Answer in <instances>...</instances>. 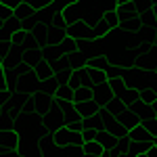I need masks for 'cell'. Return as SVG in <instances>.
I'll use <instances>...</instances> for the list:
<instances>
[{
    "instance_id": "obj_51",
    "label": "cell",
    "mask_w": 157,
    "mask_h": 157,
    "mask_svg": "<svg viewBox=\"0 0 157 157\" xmlns=\"http://www.w3.org/2000/svg\"><path fill=\"white\" fill-rule=\"evenodd\" d=\"M0 27H2V21H0Z\"/></svg>"
},
{
    "instance_id": "obj_47",
    "label": "cell",
    "mask_w": 157,
    "mask_h": 157,
    "mask_svg": "<svg viewBox=\"0 0 157 157\" xmlns=\"http://www.w3.org/2000/svg\"><path fill=\"white\" fill-rule=\"evenodd\" d=\"M128 2H132V0H115V4H128Z\"/></svg>"
},
{
    "instance_id": "obj_46",
    "label": "cell",
    "mask_w": 157,
    "mask_h": 157,
    "mask_svg": "<svg viewBox=\"0 0 157 157\" xmlns=\"http://www.w3.org/2000/svg\"><path fill=\"white\" fill-rule=\"evenodd\" d=\"M145 157H157V147H151V149L145 153Z\"/></svg>"
},
{
    "instance_id": "obj_27",
    "label": "cell",
    "mask_w": 157,
    "mask_h": 157,
    "mask_svg": "<svg viewBox=\"0 0 157 157\" xmlns=\"http://www.w3.org/2000/svg\"><path fill=\"white\" fill-rule=\"evenodd\" d=\"M55 97L57 98H65V101H71L73 103V88L67 84H59V88L55 90Z\"/></svg>"
},
{
    "instance_id": "obj_17",
    "label": "cell",
    "mask_w": 157,
    "mask_h": 157,
    "mask_svg": "<svg viewBox=\"0 0 157 157\" xmlns=\"http://www.w3.org/2000/svg\"><path fill=\"white\" fill-rule=\"evenodd\" d=\"M130 111H132L134 115H138V120L143 121L145 117H149V115H155L153 111H151V105H145V103H140V101H136L134 105H130Z\"/></svg>"
},
{
    "instance_id": "obj_14",
    "label": "cell",
    "mask_w": 157,
    "mask_h": 157,
    "mask_svg": "<svg viewBox=\"0 0 157 157\" xmlns=\"http://www.w3.org/2000/svg\"><path fill=\"white\" fill-rule=\"evenodd\" d=\"M94 140H97V143L103 147L105 151H107V149H113V147H115V143H117V138H115L113 134L105 132V130H101V132L94 134Z\"/></svg>"
},
{
    "instance_id": "obj_21",
    "label": "cell",
    "mask_w": 157,
    "mask_h": 157,
    "mask_svg": "<svg viewBox=\"0 0 157 157\" xmlns=\"http://www.w3.org/2000/svg\"><path fill=\"white\" fill-rule=\"evenodd\" d=\"M105 109H107V111L111 113V115H113V117H117L121 111H126L128 107L124 105V101H121L120 97H113V98H111V101L107 103V105H105Z\"/></svg>"
},
{
    "instance_id": "obj_4",
    "label": "cell",
    "mask_w": 157,
    "mask_h": 157,
    "mask_svg": "<svg viewBox=\"0 0 157 157\" xmlns=\"http://www.w3.org/2000/svg\"><path fill=\"white\" fill-rule=\"evenodd\" d=\"M36 84H38V78L34 69H27L23 75H19V82H17V90L15 92H21L25 97H32L36 92Z\"/></svg>"
},
{
    "instance_id": "obj_28",
    "label": "cell",
    "mask_w": 157,
    "mask_h": 157,
    "mask_svg": "<svg viewBox=\"0 0 157 157\" xmlns=\"http://www.w3.org/2000/svg\"><path fill=\"white\" fill-rule=\"evenodd\" d=\"M140 126H143V128H145V130L151 134L153 138L157 136V117H155V115H149V117H145V120L140 121Z\"/></svg>"
},
{
    "instance_id": "obj_44",
    "label": "cell",
    "mask_w": 157,
    "mask_h": 157,
    "mask_svg": "<svg viewBox=\"0 0 157 157\" xmlns=\"http://www.w3.org/2000/svg\"><path fill=\"white\" fill-rule=\"evenodd\" d=\"M21 0H0V4H4V6H9V9H15L17 4H19Z\"/></svg>"
},
{
    "instance_id": "obj_41",
    "label": "cell",
    "mask_w": 157,
    "mask_h": 157,
    "mask_svg": "<svg viewBox=\"0 0 157 157\" xmlns=\"http://www.w3.org/2000/svg\"><path fill=\"white\" fill-rule=\"evenodd\" d=\"M11 50V42H0V59H4Z\"/></svg>"
},
{
    "instance_id": "obj_37",
    "label": "cell",
    "mask_w": 157,
    "mask_h": 157,
    "mask_svg": "<svg viewBox=\"0 0 157 157\" xmlns=\"http://www.w3.org/2000/svg\"><path fill=\"white\" fill-rule=\"evenodd\" d=\"M21 113H36V107H34V98H32V97H27V98H25Z\"/></svg>"
},
{
    "instance_id": "obj_6",
    "label": "cell",
    "mask_w": 157,
    "mask_h": 157,
    "mask_svg": "<svg viewBox=\"0 0 157 157\" xmlns=\"http://www.w3.org/2000/svg\"><path fill=\"white\" fill-rule=\"evenodd\" d=\"M113 98V92H111V88H109L107 82H103V84H97L92 88V101L97 103L98 107H105L109 101Z\"/></svg>"
},
{
    "instance_id": "obj_49",
    "label": "cell",
    "mask_w": 157,
    "mask_h": 157,
    "mask_svg": "<svg viewBox=\"0 0 157 157\" xmlns=\"http://www.w3.org/2000/svg\"><path fill=\"white\" fill-rule=\"evenodd\" d=\"M151 4H153V6H157V0H151Z\"/></svg>"
},
{
    "instance_id": "obj_9",
    "label": "cell",
    "mask_w": 157,
    "mask_h": 157,
    "mask_svg": "<svg viewBox=\"0 0 157 157\" xmlns=\"http://www.w3.org/2000/svg\"><path fill=\"white\" fill-rule=\"evenodd\" d=\"M128 138H130L132 143H149V145H153V136L147 132L140 124L134 126L132 130H128Z\"/></svg>"
},
{
    "instance_id": "obj_19",
    "label": "cell",
    "mask_w": 157,
    "mask_h": 157,
    "mask_svg": "<svg viewBox=\"0 0 157 157\" xmlns=\"http://www.w3.org/2000/svg\"><path fill=\"white\" fill-rule=\"evenodd\" d=\"M103 147L98 145L97 140H88V143H84L82 145V155H90V157H101L103 155Z\"/></svg>"
},
{
    "instance_id": "obj_23",
    "label": "cell",
    "mask_w": 157,
    "mask_h": 157,
    "mask_svg": "<svg viewBox=\"0 0 157 157\" xmlns=\"http://www.w3.org/2000/svg\"><path fill=\"white\" fill-rule=\"evenodd\" d=\"M109 32H111V27H109L103 19L98 21V23H94L92 27H90V40H94V38H103V36H107Z\"/></svg>"
},
{
    "instance_id": "obj_25",
    "label": "cell",
    "mask_w": 157,
    "mask_h": 157,
    "mask_svg": "<svg viewBox=\"0 0 157 157\" xmlns=\"http://www.w3.org/2000/svg\"><path fill=\"white\" fill-rule=\"evenodd\" d=\"M82 101H92V88H78V90H73V103H82Z\"/></svg>"
},
{
    "instance_id": "obj_5",
    "label": "cell",
    "mask_w": 157,
    "mask_h": 157,
    "mask_svg": "<svg viewBox=\"0 0 157 157\" xmlns=\"http://www.w3.org/2000/svg\"><path fill=\"white\" fill-rule=\"evenodd\" d=\"M65 34L71 40H82V38L90 40V25L86 23V21H73V23H69L65 27Z\"/></svg>"
},
{
    "instance_id": "obj_22",
    "label": "cell",
    "mask_w": 157,
    "mask_h": 157,
    "mask_svg": "<svg viewBox=\"0 0 157 157\" xmlns=\"http://www.w3.org/2000/svg\"><path fill=\"white\" fill-rule=\"evenodd\" d=\"M34 73H36V78H38V82L40 80H48V78H52L55 73H52V67H50L48 63H38L36 67H34Z\"/></svg>"
},
{
    "instance_id": "obj_52",
    "label": "cell",
    "mask_w": 157,
    "mask_h": 157,
    "mask_svg": "<svg viewBox=\"0 0 157 157\" xmlns=\"http://www.w3.org/2000/svg\"><path fill=\"white\" fill-rule=\"evenodd\" d=\"M155 71H157V69H155Z\"/></svg>"
},
{
    "instance_id": "obj_35",
    "label": "cell",
    "mask_w": 157,
    "mask_h": 157,
    "mask_svg": "<svg viewBox=\"0 0 157 157\" xmlns=\"http://www.w3.org/2000/svg\"><path fill=\"white\" fill-rule=\"evenodd\" d=\"M0 130H15V120L9 115H0Z\"/></svg>"
},
{
    "instance_id": "obj_36",
    "label": "cell",
    "mask_w": 157,
    "mask_h": 157,
    "mask_svg": "<svg viewBox=\"0 0 157 157\" xmlns=\"http://www.w3.org/2000/svg\"><path fill=\"white\" fill-rule=\"evenodd\" d=\"M132 4H134V9H136L138 13H143V11H149V9H153L151 0H132Z\"/></svg>"
},
{
    "instance_id": "obj_16",
    "label": "cell",
    "mask_w": 157,
    "mask_h": 157,
    "mask_svg": "<svg viewBox=\"0 0 157 157\" xmlns=\"http://www.w3.org/2000/svg\"><path fill=\"white\" fill-rule=\"evenodd\" d=\"M34 13L36 11H34L27 2H19V4L13 9V15H15L19 21H25V19H29V17H34Z\"/></svg>"
},
{
    "instance_id": "obj_43",
    "label": "cell",
    "mask_w": 157,
    "mask_h": 157,
    "mask_svg": "<svg viewBox=\"0 0 157 157\" xmlns=\"http://www.w3.org/2000/svg\"><path fill=\"white\" fill-rule=\"evenodd\" d=\"M0 42H11V34L4 27H0Z\"/></svg>"
},
{
    "instance_id": "obj_8",
    "label": "cell",
    "mask_w": 157,
    "mask_h": 157,
    "mask_svg": "<svg viewBox=\"0 0 157 157\" xmlns=\"http://www.w3.org/2000/svg\"><path fill=\"white\" fill-rule=\"evenodd\" d=\"M0 149L17 151L19 149V134L15 130H0Z\"/></svg>"
},
{
    "instance_id": "obj_33",
    "label": "cell",
    "mask_w": 157,
    "mask_h": 157,
    "mask_svg": "<svg viewBox=\"0 0 157 157\" xmlns=\"http://www.w3.org/2000/svg\"><path fill=\"white\" fill-rule=\"evenodd\" d=\"M65 151V157H82V147L80 145H67L63 147Z\"/></svg>"
},
{
    "instance_id": "obj_11",
    "label": "cell",
    "mask_w": 157,
    "mask_h": 157,
    "mask_svg": "<svg viewBox=\"0 0 157 157\" xmlns=\"http://www.w3.org/2000/svg\"><path fill=\"white\" fill-rule=\"evenodd\" d=\"M115 120L120 121V124L124 126V128H126V130H132L134 126H138V124H140V120H138V115H134V113L130 111V109L121 111V113L117 115V117H115Z\"/></svg>"
},
{
    "instance_id": "obj_7",
    "label": "cell",
    "mask_w": 157,
    "mask_h": 157,
    "mask_svg": "<svg viewBox=\"0 0 157 157\" xmlns=\"http://www.w3.org/2000/svg\"><path fill=\"white\" fill-rule=\"evenodd\" d=\"M34 98V107H36V113L38 115H44L46 111L55 107V97H50V94H42V92H34L32 94Z\"/></svg>"
},
{
    "instance_id": "obj_39",
    "label": "cell",
    "mask_w": 157,
    "mask_h": 157,
    "mask_svg": "<svg viewBox=\"0 0 157 157\" xmlns=\"http://www.w3.org/2000/svg\"><path fill=\"white\" fill-rule=\"evenodd\" d=\"M13 17V9H9V6H4V4H0V21L4 23L6 19H11Z\"/></svg>"
},
{
    "instance_id": "obj_31",
    "label": "cell",
    "mask_w": 157,
    "mask_h": 157,
    "mask_svg": "<svg viewBox=\"0 0 157 157\" xmlns=\"http://www.w3.org/2000/svg\"><path fill=\"white\" fill-rule=\"evenodd\" d=\"M2 27H4V29H6V32H9V34L13 36L15 32H19V29H21V21H19V19H17V17L13 15L11 19H6V21L2 23Z\"/></svg>"
},
{
    "instance_id": "obj_30",
    "label": "cell",
    "mask_w": 157,
    "mask_h": 157,
    "mask_svg": "<svg viewBox=\"0 0 157 157\" xmlns=\"http://www.w3.org/2000/svg\"><path fill=\"white\" fill-rule=\"evenodd\" d=\"M57 50H59L61 57H63V55H69V52H73V50H75V40H71V38H65L59 46H57Z\"/></svg>"
},
{
    "instance_id": "obj_53",
    "label": "cell",
    "mask_w": 157,
    "mask_h": 157,
    "mask_svg": "<svg viewBox=\"0 0 157 157\" xmlns=\"http://www.w3.org/2000/svg\"><path fill=\"white\" fill-rule=\"evenodd\" d=\"M155 117H157V115H155Z\"/></svg>"
},
{
    "instance_id": "obj_50",
    "label": "cell",
    "mask_w": 157,
    "mask_h": 157,
    "mask_svg": "<svg viewBox=\"0 0 157 157\" xmlns=\"http://www.w3.org/2000/svg\"><path fill=\"white\" fill-rule=\"evenodd\" d=\"M153 13H155V17H157V6H153Z\"/></svg>"
},
{
    "instance_id": "obj_24",
    "label": "cell",
    "mask_w": 157,
    "mask_h": 157,
    "mask_svg": "<svg viewBox=\"0 0 157 157\" xmlns=\"http://www.w3.org/2000/svg\"><path fill=\"white\" fill-rule=\"evenodd\" d=\"M88 67H92V69H101V71H107L109 69V63L107 57H92V59H88V63H86Z\"/></svg>"
},
{
    "instance_id": "obj_38",
    "label": "cell",
    "mask_w": 157,
    "mask_h": 157,
    "mask_svg": "<svg viewBox=\"0 0 157 157\" xmlns=\"http://www.w3.org/2000/svg\"><path fill=\"white\" fill-rule=\"evenodd\" d=\"M73 2H78V0H55V2H52V6H55V9L61 13L63 9H67L69 4H73Z\"/></svg>"
},
{
    "instance_id": "obj_20",
    "label": "cell",
    "mask_w": 157,
    "mask_h": 157,
    "mask_svg": "<svg viewBox=\"0 0 157 157\" xmlns=\"http://www.w3.org/2000/svg\"><path fill=\"white\" fill-rule=\"evenodd\" d=\"M107 84L111 88V92H113V97H121V92L128 88V86L124 84V80H121V75H113V78H107Z\"/></svg>"
},
{
    "instance_id": "obj_13",
    "label": "cell",
    "mask_w": 157,
    "mask_h": 157,
    "mask_svg": "<svg viewBox=\"0 0 157 157\" xmlns=\"http://www.w3.org/2000/svg\"><path fill=\"white\" fill-rule=\"evenodd\" d=\"M86 67H88V65H86ZM103 82H107V73L101 71V69L88 67V82H86V86H88V88H94L97 84H103Z\"/></svg>"
},
{
    "instance_id": "obj_1",
    "label": "cell",
    "mask_w": 157,
    "mask_h": 157,
    "mask_svg": "<svg viewBox=\"0 0 157 157\" xmlns=\"http://www.w3.org/2000/svg\"><path fill=\"white\" fill-rule=\"evenodd\" d=\"M121 80L128 88H136V90L149 88V71L140 67H121Z\"/></svg>"
},
{
    "instance_id": "obj_34",
    "label": "cell",
    "mask_w": 157,
    "mask_h": 157,
    "mask_svg": "<svg viewBox=\"0 0 157 157\" xmlns=\"http://www.w3.org/2000/svg\"><path fill=\"white\" fill-rule=\"evenodd\" d=\"M21 2H27L34 11H40V9H44V6H48V4H52L55 0H21Z\"/></svg>"
},
{
    "instance_id": "obj_48",
    "label": "cell",
    "mask_w": 157,
    "mask_h": 157,
    "mask_svg": "<svg viewBox=\"0 0 157 157\" xmlns=\"http://www.w3.org/2000/svg\"><path fill=\"white\" fill-rule=\"evenodd\" d=\"M153 147H157V136H155V138H153Z\"/></svg>"
},
{
    "instance_id": "obj_18",
    "label": "cell",
    "mask_w": 157,
    "mask_h": 157,
    "mask_svg": "<svg viewBox=\"0 0 157 157\" xmlns=\"http://www.w3.org/2000/svg\"><path fill=\"white\" fill-rule=\"evenodd\" d=\"M138 19H140V25H143V27H149V29H157V17H155V13H153V9L138 13Z\"/></svg>"
},
{
    "instance_id": "obj_45",
    "label": "cell",
    "mask_w": 157,
    "mask_h": 157,
    "mask_svg": "<svg viewBox=\"0 0 157 157\" xmlns=\"http://www.w3.org/2000/svg\"><path fill=\"white\" fill-rule=\"evenodd\" d=\"M0 157H21L17 151H4V149H0Z\"/></svg>"
},
{
    "instance_id": "obj_29",
    "label": "cell",
    "mask_w": 157,
    "mask_h": 157,
    "mask_svg": "<svg viewBox=\"0 0 157 157\" xmlns=\"http://www.w3.org/2000/svg\"><path fill=\"white\" fill-rule=\"evenodd\" d=\"M138 101L145 105H151L153 101H157V92L151 88H143V90H138Z\"/></svg>"
},
{
    "instance_id": "obj_3",
    "label": "cell",
    "mask_w": 157,
    "mask_h": 157,
    "mask_svg": "<svg viewBox=\"0 0 157 157\" xmlns=\"http://www.w3.org/2000/svg\"><path fill=\"white\" fill-rule=\"evenodd\" d=\"M52 143L59 145V147H67V145H80V147H82V145H84L82 134H80V132H71V130H67L65 126L52 132Z\"/></svg>"
},
{
    "instance_id": "obj_2",
    "label": "cell",
    "mask_w": 157,
    "mask_h": 157,
    "mask_svg": "<svg viewBox=\"0 0 157 157\" xmlns=\"http://www.w3.org/2000/svg\"><path fill=\"white\" fill-rule=\"evenodd\" d=\"M40 126H42V130H48V132H55V130H59L65 126V115H63V111L57 107H52L50 111H46L44 115H40Z\"/></svg>"
},
{
    "instance_id": "obj_32",
    "label": "cell",
    "mask_w": 157,
    "mask_h": 157,
    "mask_svg": "<svg viewBox=\"0 0 157 157\" xmlns=\"http://www.w3.org/2000/svg\"><path fill=\"white\" fill-rule=\"evenodd\" d=\"M103 21H105L111 29H117V27H120V23H117V15H115V9H113V11L103 13Z\"/></svg>"
},
{
    "instance_id": "obj_15",
    "label": "cell",
    "mask_w": 157,
    "mask_h": 157,
    "mask_svg": "<svg viewBox=\"0 0 157 157\" xmlns=\"http://www.w3.org/2000/svg\"><path fill=\"white\" fill-rule=\"evenodd\" d=\"M23 63L29 67V69H34L38 63H42V55H40V48H29L23 52Z\"/></svg>"
},
{
    "instance_id": "obj_26",
    "label": "cell",
    "mask_w": 157,
    "mask_h": 157,
    "mask_svg": "<svg viewBox=\"0 0 157 157\" xmlns=\"http://www.w3.org/2000/svg\"><path fill=\"white\" fill-rule=\"evenodd\" d=\"M121 101H124V105L126 107H130V105H134L136 101H138V90L136 88H126L124 92H121Z\"/></svg>"
},
{
    "instance_id": "obj_40",
    "label": "cell",
    "mask_w": 157,
    "mask_h": 157,
    "mask_svg": "<svg viewBox=\"0 0 157 157\" xmlns=\"http://www.w3.org/2000/svg\"><path fill=\"white\" fill-rule=\"evenodd\" d=\"M82 140H84V143H88V140H94V130H90V128H84V130H82Z\"/></svg>"
},
{
    "instance_id": "obj_10",
    "label": "cell",
    "mask_w": 157,
    "mask_h": 157,
    "mask_svg": "<svg viewBox=\"0 0 157 157\" xmlns=\"http://www.w3.org/2000/svg\"><path fill=\"white\" fill-rule=\"evenodd\" d=\"M65 38H67V34H65L63 27H48V32H46V46H59Z\"/></svg>"
},
{
    "instance_id": "obj_42",
    "label": "cell",
    "mask_w": 157,
    "mask_h": 157,
    "mask_svg": "<svg viewBox=\"0 0 157 157\" xmlns=\"http://www.w3.org/2000/svg\"><path fill=\"white\" fill-rule=\"evenodd\" d=\"M11 98V90H0V107Z\"/></svg>"
},
{
    "instance_id": "obj_12",
    "label": "cell",
    "mask_w": 157,
    "mask_h": 157,
    "mask_svg": "<svg viewBox=\"0 0 157 157\" xmlns=\"http://www.w3.org/2000/svg\"><path fill=\"white\" fill-rule=\"evenodd\" d=\"M73 107L75 111L82 115V117H90V115H94L98 111V105L94 101H82V103H73Z\"/></svg>"
}]
</instances>
